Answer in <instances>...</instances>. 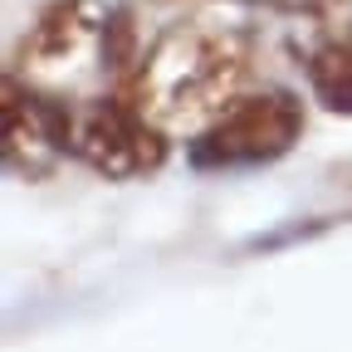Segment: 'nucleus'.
<instances>
[{"label":"nucleus","instance_id":"nucleus-3","mask_svg":"<svg viewBox=\"0 0 352 352\" xmlns=\"http://www.w3.org/2000/svg\"><path fill=\"white\" fill-rule=\"evenodd\" d=\"M303 98L294 88H254L240 94L226 113H215L201 132L186 138V162L196 171H245L270 166L303 138Z\"/></svg>","mask_w":352,"mask_h":352},{"label":"nucleus","instance_id":"nucleus-1","mask_svg":"<svg viewBox=\"0 0 352 352\" xmlns=\"http://www.w3.org/2000/svg\"><path fill=\"white\" fill-rule=\"evenodd\" d=\"M245 74H250L245 30L166 25L118 88L166 132H201L215 113H226L245 94Z\"/></svg>","mask_w":352,"mask_h":352},{"label":"nucleus","instance_id":"nucleus-4","mask_svg":"<svg viewBox=\"0 0 352 352\" xmlns=\"http://www.w3.org/2000/svg\"><path fill=\"white\" fill-rule=\"evenodd\" d=\"M171 132L162 122H152L122 88L103 98L74 103L69 113V152L94 166L108 182H132V176H152L166 162Z\"/></svg>","mask_w":352,"mask_h":352},{"label":"nucleus","instance_id":"nucleus-2","mask_svg":"<svg viewBox=\"0 0 352 352\" xmlns=\"http://www.w3.org/2000/svg\"><path fill=\"white\" fill-rule=\"evenodd\" d=\"M113 6L108 0H44L15 44V78L59 94L74 83L113 78Z\"/></svg>","mask_w":352,"mask_h":352},{"label":"nucleus","instance_id":"nucleus-8","mask_svg":"<svg viewBox=\"0 0 352 352\" xmlns=\"http://www.w3.org/2000/svg\"><path fill=\"white\" fill-rule=\"evenodd\" d=\"M245 6H274L279 10V0H245Z\"/></svg>","mask_w":352,"mask_h":352},{"label":"nucleus","instance_id":"nucleus-7","mask_svg":"<svg viewBox=\"0 0 352 352\" xmlns=\"http://www.w3.org/2000/svg\"><path fill=\"white\" fill-rule=\"evenodd\" d=\"M328 6H338V0H279V10H298V15H318Z\"/></svg>","mask_w":352,"mask_h":352},{"label":"nucleus","instance_id":"nucleus-5","mask_svg":"<svg viewBox=\"0 0 352 352\" xmlns=\"http://www.w3.org/2000/svg\"><path fill=\"white\" fill-rule=\"evenodd\" d=\"M0 103H6V122H0V157H6V171L34 176L54 171V162L69 152V113L74 103H64L59 94H44V88L6 74V88H0Z\"/></svg>","mask_w":352,"mask_h":352},{"label":"nucleus","instance_id":"nucleus-6","mask_svg":"<svg viewBox=\"0 0 352 352\" xmlns=\"http://www.w3.org/2000/svg\"><path fill=\"white\" fill-rule=\"evenodd\" d=\"M298 59H303V78H308V94L318 98V108L333 118H352V25L318 30L303 44Z\"/></svg>","mask_w":352,"mask_h":352}]
</instances>
